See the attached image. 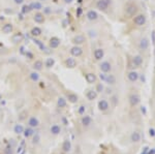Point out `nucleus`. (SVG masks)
<instances>
[{
    "mask_svg": "<svg viewBox=\"0 0 155 154\" xmlns=\"http://www.w3.org/2000/svg\"><path fill=\"white\" fill-rule=\"evenodd\" d=\"M105 77H107V76L104 75V73H102V74H100V75H99V78H100V80H101V81H104V80H105Z\"/></svg>",
    "mask_w": 155,
    "mask_h": 154,
    "instance_id": "nucleus-42",
    "label": "nucleus"
},
{
    "mask_svg": "<svg viewBox=\"0 0 155 154\" xmlns=\"http://www.w3.org/2000/svg\"><path fill=\"white\" fill-rule=\"evenodd\" d=\"M86 81H87V83H89V84H93V83H95L96 82V76L94 75V74H91V73H89V74H87L86 75Z\"/></svg>",
    "mask_w": 155,
    "mask_h": 154,
    "instance_id": "nucleus-26",
    "label": "nucleus"
},
{
    "mask_svg": "<svg viewBox=\"0 0 155 154\" xmlns=\"http://www.w3.org/2000/svg\"><path fill=\"white\" fill-rule=\"evenodd\" d=\"M26 55L29 57V59H32V57H33V55L31 54V53H26Z\"/></svg>",
    "mask_w": 155,
    "mask_h": 154,
    "instance_id": "nucleus-45",
    "label": "nucleus"
},
{
    "mask_svg": "<svg viewBox=\"0 0 155 154\" xmlns=\"http://www.w3.org/2000/svg\"><path fill=\"white\" fill-rule=\"evenodd\" d=\"M70 54H72V56H74V57H80L83 54V49L78 46H75L70 49Z\"/></svg>",
    "mask_w": 155,
    "mask_h": 154,
    "instance_id": "nucleus-3",
    "label": "nucleus"
},
{
    "mask_svg": "<svg viewBox=\"0 0 155 154\" xmlns=\"http://www.w3.org/2000/svg\"><path fill=\"white\" fill-rule=\"evenodd\" d=\"M13 30V26L11 23H5L3 26H2V32L5 33V34H8V33H11Z\"/></svg>",
    "mask_w": 155,
    "mask_h": 154,
    "instance_id": "nucleus-14",
    "label": "nucleus"
},
{
    "mask_svg": "<svg viewBox=\"0 0 155 154\" xmlns=\"http://www.w3.org/2000/svg\"><path fill=\"white\" fill-rule=\"evenodd\" d=\"M30 33H31L32 36L37 37V36H39L40 34H41V29H40L39 27H33L32 29H31V31H30Z\"/></svg>",
    "mask_w": 155,
    "mask_h": 154,
    "instance_id": "nucleus-31",
    "label": "nucleus"
},
{
    "mask_svg": "<svg viewBox=\"0 0 155 154\" xmlns=\"http://www.w3.org/2000/svg\"><path fill=\"white\" fill-rule=\"evenodd\" d=\"M99 68H100V71L104 74H107V73H110L111 72V69H112V66H111V63L108 61H103L102 63L99 65Z\"/></svg>",
    "mask_w": 155,
    "mask_h": 154,
    "instance_id": "nucleus-5",
    "label": "nucleus"
},
{
    "mask_svg": "<svg viewBox=\"0 0 155 154\" xmlns=\"http://www.w3.org/2000/svg\"><path fill=\"white\" fill-rule=\"evenodd\" d=\"M73 43L75 45H82L85 43V36L82 35V34H78V35H76L74 38H73Z\"/></svg>",
    "mask_w": 155,
    "mask_h": 154,
    "instance_id": "nucleus-9",
    "label": "nucleus"
},
{
    "mask_svg": "<svg viewBox=\"0 0 155 154\" xmlns=\"http://www.w3.org/2000/svg\"><path fill=\"white\" fill-rule=\"evenodd\" d=\"M101 1H103L104 3H107L108 5H110V3H111V0H101Z\"/></svg>",
    "mask_w": 155,
    "mask_h": 154,
    "instance_id": "nucleus-46",
    "label": "nucleus"
},
{
    "mask_svg": "<svg viewBox=\"0 0 155 154\" xmlns=\"http://www.w3.org/2000/svg\"><path fill=\"white\" fill-rule=\"evenodd\" d=\"M0 112H1V107H0Z\"/></svg>",
    "mask_w": 155,
    "mask_h": 154,
    "instance_id": "nucleus-52",
    "label": "nucleus"
},
{
    "mask_svg": "<svg viewBox=\"0 0 155 154\" xmlns=\"http://www.w3.org/2000/svg\"><path fill=\"white\" fill-rule=\"evenodd\" d=\"M63 1H64L65 3H67V4H69V3H72L74 0H63Z\"/></svg>",
    "mask_w": 155,
    "mask_h": 154,
    "instance_id": "nucleus-47",
    "label": "nucleus"
},
{
    "mask_svg": "<svg viewBox=\"0 0 155 154\" xmlns=\"http://www.w3.org/2000/svg\"><path fill=\"white\" fill-rule=\"evenodd\" d=\"M86 97L89 100H94L97 97V92L94 90H88L87 93H86Z\"/></svg>",
    "mask_w": 155,
    "mask_h": 154,
    "instance_id": "nucleus-22",
    "label": "nucleus"
},
{
    "mask_svg": "<svg viewBox=\"0 0 155 154\" xmlns=\"http://www.w3.org/2000/svg\"><path fill=\"white\" fill-rule=\"evenodd\" d=\"M28 125L29 127H32V128H36L38 125H39V120L38 118L36 117H30L29 120H28Z\"/></svg>",
    "mask_w": 155,
    "mask_h": 154,
    "instance_id": "nucleus-8",
    "label": "nucleus"
},
{
    "mask_svg": "<svg viewBox=\"0 0 155 154\" xmlns=\"http://www.w3.org/2000/svg\"><path fill=\"white\" fill-rule=\"evenodd\" d=\"M87 19L90 20V21H95L97 18H98V15H97V12L95 10H89L87 12V15H86Z\"/></svg>",
    "mask_w": 155,
    "mask_h": 154,
    "instance_id": "nucleus-23",
    "label": "nucleus"
},
{
    "mask_svg": "<svg viewBox=\"0 0 155 154\" xmlns=\"http://www.w3.org/2000/svg\"><path fill=\"white\" fill-rule=\"evenodd\" d=\"M81 122L83 124V126L88 127V126H90V125L92 124V118H91L90 116H88V115H85V116H83Z\"/></svg>",
    "mask_w": 155,
    "mask_h": 154,
    "instance_id": "nucleus-10",
    "label": "nucleus"
},
{
    "mask_svg": "<svg viewBox=\"0 0 155 154\" xmlns=\"http://www.w3.org/2000/svg\"><path fill=\"white\" fill-rule=\"evenodd\" d=\"M24 129H25V127L22 124H16L15 126H13V132L17 135H22L24 132Z\"/></svg>",
    "mask_w": 155,
    "mask_h": 154,
    "instance_id": "nucleus-21",
    "label": "nucleus"
},
{
    "mask_svg": "<svg viewBox=\"0 0 155 154\" xmlns=\"http://www.w3.org/2000/svg\"><path fill=\"white\" fill-rule=\"evenodd\" d=\"M59 46H60V39H59L58 37L54 36V37H52V38L50 39V48H52V49H57Z\"/></svg>",
    "mask_w": 155,
    "mask_h": 154,
    "instance_id": "nucleus-15",
    "label": "nucleus"
},
{
    "mask_svg": "<svg viewBox=\"0 0 155 154\" xmlns=\"http://www.w3.org/2000/svg\"><path fill=\"white\" fill-rule=\"evenodd\" d=\"M149 135H150V137H152V138L155 137V129H154V128H150V129H149Z\"/></svg>",
    "mask_w": 155,
    "mask_h": 154,
    "instance_id": "nucleus-41",
    "label": "nucleus"
},
{
    "mask_svg": "<svg viewBox=\"0 0 155 154\" xmlns=\"http://www.w3.org/2000/svg\"><path fill=\"white\" fill-rule=\"evenodd\" d=\"M148 154H154V151H152V152H149Z\"/></svg>",
    "mask_w": 155,
    "mask_h": 154,
    "instance_id": "nucleus-49",
    "label": "nucleus"
},
{
    "mask_svg": "<svg viewBox=\"0 0 155 154\" xmlns=\"http://www.w3.org/2000/svg\"><path fill=\"white\" fill-rule=\"evenodd\" d=\"M67 99H68L69 102L76 103V102H78V100H79V97H78V95L75 94V93H68L67 94Z\"/></svg>",
    "mask_w": 155,
    "mask_h": 154,
    "instance_id": "nucleus-27",
    "label": "nucleus"
},
{
    "mask_svg": "<svg viewBox=\"0 0 155 154\" xmlns=\"http://www.w3.org/2000/svg\"><path fill=\"white\" fill-rule=\"evenodd\" d=\"M64 63H65V66L68 67V68H75V67L77 66V61H76V59L73 58V57L67 58V59L65 60Z\"/></svg>",
    "mask_w": 155,
    "mask_h": 154,
    "instance_id": "nucleus-11",
    "label": "nucleus"
},
{
    "mask_svg": "<svg viewBox=\"0 0 155 154\" xmlns=\"http://www.w3.org/2000/svg\"><path fill=\"white\" fill-rule=\"evenodd\" d=\"M85 111H86V108L84 107V106H81L79 108V111H78V112H79L80 115H83V114H85Z\"/></svg>",
    "mask_w": 155,
    "mask_h": 154,
    "instance_id": "nucleus-40",
    "label": "nucleus"
},
{
    "mask_svg": "<svg viewBox=\"0 0 155 154\" xmlns=\"http://www.w3.org/2000/svg\"><path fill=\"white\" fill-rule=\"evenodd\" d=\"M29 11H31V8H30V5H27V4H24L22 6V8H21V12L24 13V15H26V13H28Z\"/></svg>",
    "mask_w": 155,
    "mask_h": 154,
    "instance_id": "nucleus-37",
    "label": "nucleus"
},
{
    "mask_svg": "<svg viewBox=\"0 0 155 154\" xmlns=\"http://www.w3.org/2000/svg\"><path fill=\"white\" fill-rule=\"evenodd\" d=\"M23 39H24V35H23V33H21V32H18L16 34H13L12 37H11L12 43L16 44V45L20 44L21 41H23Z\"/></svg>",
    "mask_w": 155,
    "mask_h": 154,
    "instance_id": "nucleus-6",
    "label": "nucleus"
},
{
    "mask_svg": "<svg viewBox=\"0 0 155 154\" xmlns=\"http://www.w3.org/2000/svg\"><path fill=\"white\" fill-rule=\"evenodd\" d=\"M81 12H82V9L79 8V9H78V16H80V15H81Z\"/></svg>",
    "mask_w": 155,
    "mask_h": 154,
    "instance_id": "nucleus-48",
    "label": "nucleus"
},
{
    "mask_svg": "<svg viewBox=\"0 0 155 154\" xmlns=\"http://www.w3.org/2000/svg\"><path fill=\"white\" fill-rule=\"evenodd\" d=\"M141 112H142L144 115H146V113H147V112H146V108L145 107H142V108H141Z\"/></svg>",
    "mask_w": 155,
    "mask_h": 154,
    "instance_id": "nucleus-44",
    "label": "nucleus"
},
{
    "mask_svg": "<svg viewBox=\"0 0 155 154\" xmlns=\"http://www.w3.org/2000/svg\"><path fill=\"white\" fill-rule=\"evenodd\" d=\"M54 64H55L54 58H48V59L46 60V63H45V65H46L47 68H52V67L54 66Z\"/></svg>",
    "mask_w": 155,
    "mask_h": 154,
    "instance_id": "nucleus-36",
    "label": "nucleus"
},
{
    "mask_svg": "<svg viewBox=\"0 0 155 154\" xmlns=\"http://www.w3.org/2000/svg\"><path fill=\"white\" fill-rule=\"evenodd\" d=\"M32 137H33L32 138V144L33 145L39 144V142H40V136H39V134H37V132H34V135Z\"/></svg>",
    "mask_w": 155,
    "mask_h": 154,
    "instance_id": "nucleus-35",
    "label": "nucleus"
},
{
    "mask_svg": "<svg viewBox=\"0 0 155 154\" xmlns=\"http://www.w3.org/2000/svg\"><path fill=\"white\" fill-rule=\"evenodd\" d=\"M3 154H13V150L11 147H6L3 150Z\"/></svg>",
    "mask_w": 155,
    "mask_h": 154,
    "instance_id": "nucleus-39",
    "label": "nucleus"
},
{
    "mask_svg": "<svg viewBox=\"0 0 155 154\" xmlns=\"http://www.w3.org/2000/svg\"><path fill=\"white\" fill-rule=\"evenodd\" d=\"M132 62H133V64H135L136 66H140V65H142L143 63V58L141 57V56H135L132 59Z\"/></svg>",
    "mask_w": 155,
    "mask_h": 154,
    "instance_id": "nucleus-32",
    "label": "nucleus"
},
{
    "mask_svg": "<svg viewBox=\"0 0 155 154\" xmlns=\"http://www.w3.org/2000/svg\"><path fill=\"white\" fill-rule=\"evenodd\" d=\"M34 128H32V127H27V128H25L24 129V132H23V136L26 138V139H28V138H30V137H32L33 135H34Z\"/></svg>",
    "mask_w": 155,
    "mask_h": 154,
    "instance_id": "nucleus-19",
    "label": "nucleus"
},
{
    "mask_svg": "<svg viewBox=\"0 0 155 154\" xmlns=\"http://www.w3.org/2000/svg\"><path fill=\"white\" fill-rule=\"evenodd\" d=\"M1 99H2V95H1V94H0V100H1Z\"/></svg>",
    "mask_w": 155,
    "mask_h": 154,
    "instance_id": "nucleus-50",
    "label": "nucleus"
},
{
    "mask_svg": "<svg viewBox=\"0 0 155 154\" xmlns=\"http://www.w3.org/2000/svg\"><path fill=\"white\" fill-rule=\"evenodd\" d=\"M130 140H131V142L133 143H138L141 141V135H140V132L138 131H133L131 136H130Z\"/></svg>",
    "mask_w": 155,
    "mask_h": 154,
    "instance_id": "nucleus-24",
    "label": "nucleus"
},
{
    "mask_svg": "<svg viewBox=\"0 0 155 154\" xmlns=\"http://www.w3.org/2000/svg\"><path fill=\"white\" fill-rule=\"evenodd\" d=\"M133 23L137 26H143L146 23V17L144 15H138L135 19H133Z\"/></svg>",
    "mask_w": 155,
    "mask_h": 154,
    "instance_id": "nucleus-2",
    "label": "nucleus"
},
{
    "mask_svg": "<svg viewBox=\"0 0 155 154\" xmlns=\"http://www.w3.org/2000/svg\"><path fill=\"white\" fill-rule=\"evenodd\" d=\"M98 109H99V111H101V112H104V111H107V110H109V108H110V104H109V102L105 100V99H101V100H99L98 101Z\"/></svg>",
    "mask_w": 155,
    "mask_h": 154,
    "instance_id": "nucleus-7",
    "label": "nucleus"
},
{
    "mask_svg": "<svg viewBox=\"0 0 155 154\" xmlns=\"http://www.w3.org/2000/svg\"><path fill=\"white\" fill-rule=\"evenodd\" d=\"M148 47H149V40L147 38H142L140 41V48L142 50H147Z\"/></svg>",
    "mask_w": 155,
    "mask_h": 154,
    "instance_id": "nucleus-29",
    "label": "nucleus"
},
{
    "mask_svg": "<svg viewBox=\"0 0 155 154\" xmlns=\"http://www.w3.org/2000/svg\"><path fill=\"white\" fill-rule=\"evenodd\" d=\"M33 20H34L35 23H37V24H43V23H45L46 18H45V15H44V13L36 12V13L34 15V17H33Z\"/></svg>",
    "mask_w": 155,
    "mask_h": 154,
    "instance_id": "nucleus-4",
    "label": "nucleus"
},
{
    "mask_svg": "<svg viewBox=\"0 0 155 154\" xmlns=\"http://www.w3.org/2000/svg\"><path fill=\"white\" fill-rule=\"evenodd\" d=\"M62 150L64 151V152H66V153L72 151V143H70L69 140H65V141L63 142V144H62Z\"/></svg>",
    "mask_w": 155,
    "mask_h": 154,
    "instance_id": "nucleus-16",
    "label": "nucleus"
},
{
    "mask_svg": "<svg viewBox=\"0 0 155 154\" xmlns=\"http://www.w3.org/2000/svg\"><path fill=\"white\" fill-rule=\"evenodd\" d=\"M43 67H44V62L41 61V60H36L33 63V69L35 72H39V71H41L43 69Z\"/></svg>",
    "mask_w": 155,
    "mask_h": 154,
    "instance_id": "nucleus-18",
    "label": "nucleus"
},
{
    "mask_svg": "<svg viewBox=\"0 0 155 154\" xmlns=\"http://www.w3.org/2000/svg\"><path fill=\"white\" fill-rule=\"evenodd\" d=\"M138 11V7H137V5L135 4H128L127 6H126V9H125V12H126V15H127L128 17H132V16H135L136 13Z\"/></svg>",
    "mask_w": 155,
    "mask_h": 154,
    "instance_id": "nucleus-1",
    "label": "nucleus"
},
{
    "mask_svg": "<svg viewBox=\"0 0 155 154\" xmlns=\"http://www.w3.org/2000/svg\"><path fill=\"white\" fill-rule=\"evenodd\" d=\"M29 78L32 82H38L39 81V75H38V73H36L34 71V72L29 74Z\"/></svg>",
    "mask_w": 155,
    "mask_h": 154,
    "instance_id": "nucleus-33",
    "label": "nucleus"
},
{
    "mask_svg": "<svg viewBox=\"0 0 155 154\" xmlns=\"http://www.w3.org/2000/svg\"><path fill=\"white\" fill-rule=\"evenodd\" d=\"M96 7L100 10H105V9H108L109 5L107 3H104L103 1H101V0H98L97 3H96Z\"/></svg>",
    "mask_w": 155,
    "mask_h": 154,
    "instance_id": "nucleus-28",
    "label": "nucleus"
},
{
    "mask_svg": "<svg viewBox=\"0 0 155 154\" xmlns=\"http://www.w3.org/2000/svg\"><path fill=\"white\" fill-rule=\"evenodd\" d=\"M38 1H39V2H41V1H45V0H38Z\"/></svg>",
    "mask_w": 155,
    "mask_h": 154,
    "instance_id": "nucleus-51",
    "label": "nucleus"
},
{
    "mask_svg": "<svg viewBox=\"0 0 155 154\" xmlns=\"http://www.w3.org/2000/svg\"><path fill=\"white\" fill-rule=\"evenodd\" d=\"M103 90H104V87H103L102 84H101V83L97 84V85H96V90H95L96 92H98V93H101Z\"/></svg>",
    "mask_w": 155,
    "mask_h": 154,
    "instance_id": "nucleus-38",
    "label": "nucleus"
},
{
    "mask_svg": "<svg viewBox=\"0 0 155 154\" xmlns=\"http://www.w3.org/2000/svg\"><path fill=\"white\" fill-rule=\"evenodd\" d=\"M50 132H51L53 136H58L60 132H61L60 125H58V124H53L52 126L50 127Z\"/></svg>",
    "mask_w": 155,
    "mask_h": 154,
    "instance_id": "nucleus-12",
    "label": "nucleus"
},
{
    "mask_svg": "<svg viewBox=\"0 0 155 154\" xmlns=\"http://www.w3.org/2000/svg\"><path fill=\"white\" fill-rule=\"evenodd\" d=\"M127 77H128V80L130 81V82H137L138 81V79H139V74L137 73V72H130L128 75H127Z\"/></svg>",
    "mask_w": 155,
    "mask_h": 154,
    "instance_id": "nucleus-25",
    "label": "nucleus"
},
{
    "mask_svg": "<svg viewBox=\"0 0 155 154\" xmlns=\"http://www.w3.org/2000/svg\"><path fill=\"white\" fill-rule=\"evenodd\" d=\"M104 82H107L109 85H114V84L116 83V78H115V76H113V75H108L107 77H105V80Z\"/></svg>",
    "mask_w": 155,
    "mask_h": 154,
    "instance_id": "nucleus-30",
    "label": "nucleus"
},
{
    "mask_svg": "<svg viewBox=\"0 0 155 154\" xmlns=\"http://www.w3.org/2000/svg\"><path fill=\"white\" fill-rule=\"evenodd\" d=\"M30 8H31V10H32V9L39 10V9L43 8V5H41V3H40L39 1H37V2H33V3L30 4Z\"/></svg>",
    "mask_w": 155,
    "mask_h": 154,
    "instance_id": "nucleus-34",
    "label": "nucleus"
},
{
    "mask_svg": "<svg viewBox=\"0 0 155 154\" xmlns=\"http://www.w3.org/2000/svg\"><path fill=\"white\" fill-rule=\"evenodd\" d=\"M140 96L138 95V94H132V95H130L129 96V102H130V104L132 107H136L137 104H139V102H140Z\"/></svg>",
    "mask_w": 155,
    "mask_h": 154,
    "instance_id": "nucleus-13",
    "label": "nucleus"
},
{
    "mask_svg": "<svg viewBox=\"0 0 155 154\" xmlns=\"http://www.w3.org/2000/svg\"><path fill=\"white\" fill-rule=\"evenodd\" d=\"M66 104H67V101H66V98H64V97H58V99H57V106L58 108L60 109H64L66 107Z\"/></svg>",
    "mask_w": 155,
    "mask_h": 154,
    "instance_id": "nucleus-20",
    "label": "nucleus"
},
{
    "mask_svg": "<svg viewBox=\"0 0 155 154\" xmlns=\"http://www.w3.org/2000/svg\"><path fill=\"white\" fill-rule=\"evenodd\" d=\"M93 55H94V58L96 60H101L104 56V52H103L102 49H96L93 53Z\"/></svg>",
    "mask_w": 155,
    "mask_h": 154,
    "instance_id": "nucleus-17",
    "label": "nucleus"
},
{
    "mask_svg": "<svg viewBox=\"0 0 155 154\" xmlns=\"http://www.w3.org/2000/svg\"><path fill=\"white\" fill-rule=\"evenodd\" d=\"M13 2L16 4H22L24 2V0H13Z\"/></svg>",
    "mask_w": 155,
    "mask_h": 154,
    "instance_id": "nucleus-43",
    "label": "nucleus"
}]
</instances>
